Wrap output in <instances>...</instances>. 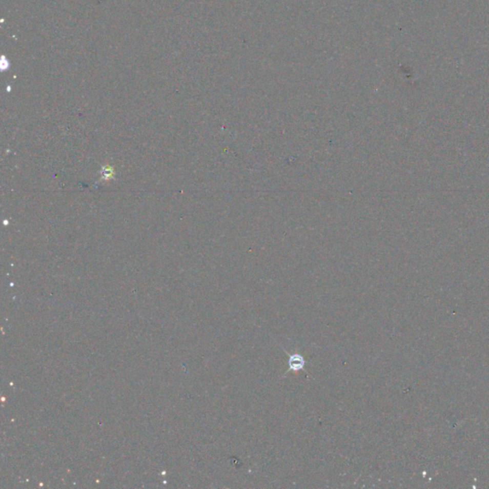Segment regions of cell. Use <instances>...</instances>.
I'll use <instances>...</instances> for the list:
<instances>
[{
  "instance_id": "cell-1",
  "label": "cell",
  "mask_w": 489,
  "mask_h": 489,
  "mask_svg": "<svg viewBox=\"0 0 489 489\" xmlns=\"http://www.w3.org/2000/svg\"><path fill=\"white\" fill-rule=\"evenodd\" d=\"M284 351H285V354L289 357V360H288L289 369L286 371V373H285L284 376H286L287 374H289L290 372L305 371V366H306V364H307V361H306L305 357H303L299 353L289 354L286 350H284Z\"/></svg>"
}]
</instances>
